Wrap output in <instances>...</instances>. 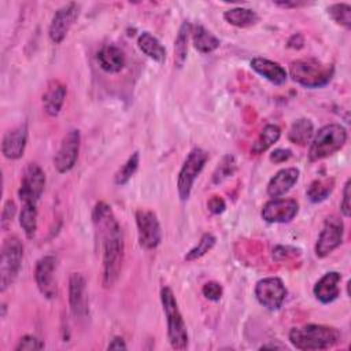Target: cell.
Here are the masks:
<instances>
[{
	"instance_id": "1",
	"label": "cell",
	"mask_w": 351,
	"mask_h": 351,
	"mask_svg": "<svg viewBox=\"0 0 351 351\" xmlns=\"http://www.w3.org/2000/svg\"><path fill=\"white\" fill-rule=\"evenodd\" d=\"M92 221L100 244L103 285L110 288L117 282L123 263L125 243L122 229L111 207L106 202L96 203L92 211Z\"/></svg>"
},
{
	"instance_id": "2",
	"label": "cell",
	"mask_w": 351,
	"mask_h": 351,
	"mask_svg": "<svg viewBox=\"0 0 351 351\" xmlns=\"http://www.w3.org/2000/svg\"><path fill=\"white\" fill-rule=\"evenodd\" d=\"M289 343L302 351H317V350H328L336 346L341 335L340 332L328 325L321 324H307L303 326L292 328L288 335Z\"/></svg>"
},
{
	"instance_id": "3",
	"label": "cell",
	"mask_w": 351,
	"mask_h": 351,
	"mask_svg": "<svg viewBox=\"0 0 351 351\" xmlns=\"http://www.w3.org/2000/svg\"><path fill=\"white\" fill-rule=\"evenodd\" d=\"M335 74V67L330 63H324L315 58L296 59L289 66L291 78L304 88H322L330 82Z\"/></svg>"
},
{
	"instance_id": "4",
	"label": "cell",
	"mask_w": 351,
	"mask_h": 351,
	"mask_svg": "<svg viewBox=\"0 0 351 351\" xmlns=\"http://www.w3.org/2000/svg\"><path fill=\"white\" fill-rule=\"evenodd\" d=\"M160 302L167 322L169 343L174 350H185L189 343L186 324L178 308L177 299L169 287L160 289Z\"/></svg>"
},
{
	"instance_id": "5",
	"label": "cell",
	"mask_w": 351,
	"mask_h": 351,
	"mask_svg": "<svg viewBox=\"0 0 351 351\" xmlns=\"http://www.w3.org/2000/svg\"><path fill=\"white\" fill-rule=\"evenodd\" d=\"M347 141V130L340 123H328L322 126L315 136L313 137L310 149H308V160L318 162L325 159L339 149Z\"/></svg>"
},
{
	"instance_id": "6",
	"label": "cell",
	"mask_w": 351,
	"mask_h": 351,
	"mask_svg": "<svg viewBox=\"0 0 351 351\" xmlns=\"http://www.w3.org/2000/svg\"><path fill=\"white\" fill-rule=\"evenodd\" d=\"M23 259V244L16 236L4 240L0 254V291L4 292L18 277Z\"/></svg>"
},
{
	"instance_id": "7",
	"label": "cell",
	"mask_w": 351,
	"mask_h": 351,
	"mask_svg": "<svg viewBox=\"0 0 351 351\" xmlns=\"http://www.w3.org/2000/svg\"><path fill=\"white\" fill-rule=\"evenodd\" d=\"M208 160V152L202 148H193L185 158L177 178V191L181 202H186L191 196L195 180L204 169Z\"/></svg>"
},
{
	"instance_id": "8",
	"label": "cell",
	"mask_w": 351,
	"mask_h": 351,
	"mask_svg": "<svg viewBox=\"0 0 351 351\" xmlns=\"http://www.w3.org/2000/svg\"><path fill=\"white\" fill-rule=\"evenodd\" d=\"M45 186V174L37 163H29L23 171L18 196L22 204H37Z\"/></svg>"
},
{
	"instance_id": "9",
	"label": "cell",
	"mask_w": 351,
	"mask_h": 351,
	"mask_svg": "<svg viewBox=\"0 0 351 351\" xmlns=\"http://www.w3.org/2000/svg\"><path fill=\"white\" fill-rule=\"evenodd\" d=\"M136 225L138 244L144 250H154L162 241V229L156 214L151 210L140 208L136 211Z\"/></svg>"
},
{
	"instance_id": "10",
	"label": "cell",
	"mask_w": 351,
	"mask_h": 351,
	"mask_svg": "<svg viewBox=\"0 0 351 351\" xmlns=\"http://www.w3.org/2000/svg\"><path fill=\"white\" fill-rule=\"evenodd\" d=\"M255 298L259 304L270 311H276L281 308L287 298V288L281 278L265 277L255 285Z\"/></svg>"
},
{
	"instance_id": "11",
	"label": "cell",
	"mask_w": 351,
	"mask_h": 351,
	"mask_svg": "<svg viewBox=\"0 0 351 351\" xmlns=\"http://www.w3.org/2000/svg\"><path fill=\"white\" fill-rule=\"evenodd\" d=\"M343 234H344L343 221L336 215L328 217L324 222L322 230L319 232L315 243V248H314L315 255L318 258L328 256L341 244Z\"/></svg>"
},
{
	"instance_id": "12",
	"label": "cell",
	"mask_w": 351,
	"mask_h": 351,
	"mask_svg": "<svg viewBox=\"0 0 351 351\" xmlns=\"http://www.w3.org/2000/svg\"><path fill=\"white\" fill-rule=\"evenodd\" d=\"M78 16H80V5L77 3H67L60 8H58L49 23V29H48L49 40L53 44H60L66 38L71 26L77 22Z\"/></svg>"
},
{
	"instance_id": "13",
	"label": "cell",
	"mask_w": 351,
	"mask_h": 351,
	"mask_svg": "<svg viewBox=\"0 0 351 351\" xmlns=\"http://www.w3.org/2000/svg\"><path fill=\"white\" fill-rule=\"evenodd\" d=\"M81 144V134L78 129H70L62 138L60 147L53 158V166L58 173L64 174L70 171L77 162Z\"/></svg>"
},
{
	"instance_id": "14",
	"label": "cell",
	"mask_w": 351,
	"mask_h": 351,
	"mask_svg": "<svg viewBox=\"0 0 351 351\" xmlns=\"http://www.w3.org/2000/svg\"><path fill=\"white\" fill-rule=\"evenodd\" d=\"M56 258L53 255L41 256L34 267V280L38 291L47 299H55L58 296V285L55 280Z\"/></svg>"
},
{
	"instance_id": "15",
	"label": "cell",
	"mask_w": 351,
	"mask_h": 351,
	"mask_svg": "<svg viewBox=\"0 0 351 351\" xmlns=\"http://www.w3.org/2000/svg\"><path fill=\"white\" fill-rule=\"evenodd\" d=\"M298 211L299 203L295 199L276 197L263 204L261 215L269 223H287L298 215Z\"/></svg>"
},
{
	"instance_id": "16",
	"label": "cell",
	"mask_w": 351,
	"mask_h": 351,
	"mask_svg": "<svg viewBox=\"0 0 351 351\" xmlns=\"http://www.w3.org/2000/svg\"><path fill=\"white\" fill-rule=\"evenodd\" d=\"M27 144V125L21 123L4 133L1 140V152L7 159L16 160L22 158Z\"/></svg>"
},
{
	"instance_id": "17",
	"label": "cell",
	"mask_w": 351,
	"mask_h": 351,
	"mask_svg": "<svg viewBox=\"0 0 351 351\" xmlns=\"http://www.w3.org/2000/svg\"><path fill=\"white\" fill-rule=\"evenodd\" d=\"M69 303L75 318H82L88 313L86 281L81 273H73L69 280Z\"/></svg>"
},
{
	"instance_id": "18",
	"label": "cell",
	"mask_w": 351,
	"mask_h": 351,
	"mask_svg": "<svg viewBox=\"0 0 351 351\" xmlns=\"http://www.w3.org/2000/svg\"><path fill=\"white\" fill-rule=\"evenodd\" d=\"M340 281L341 276L337 271L325 273L314 285L313 293L318 302L322 304H329L335 302L340 295Z\"/></svg>"
},
{
	"instance_id": "19",
	"label": "cell",
	"mask_w": 351,
	"mask_h": 351,
	"mask_svg": "<svg viewBox=\"0 0 351 351\" xmlns=\"http://www.w3.org/2000/svg\"><path fill=\"white\" fill-rule=\"evenodd\" d=\"M299 169L285 167L278 170L267 184V195L273 199L285 195L299 180Z\"/></svg>"
},
{
	"instance_id": "20",
	"label": "cell",
	"mask_w": 351,
	"mask_h": 351,
	"mask_svg": "<svg viewBox=\"0 0 351 351\" xmlns=\"http://www.w3.org/2000/svg\"><path fill=\"white\" fill-rule=\"evenodd\" d=\"M96 60L100 69L110 74L119 73L126 64V56L123 51L114 44L103 45L96 55Z\"/></svg>"
},
{
	"instance_id": "21",
	"label": "cell",
	"mask_w": 351,
	"mask_h": 351,
	"mask_svg": "<svg viewBox=\"0 0 351 351\" xmlns=\"http://www.w3.org/2000/svg\"><path fill=\"white\" fill-rule=\"evenodd\" d=\"M250 64L255 73H258L261 77L266 78L274 85H282L288 78L287 70L280 63L273 62L270 59L258 56V58H254Z\"/></svg>"
},
{
	"instance_id": "22",
	"label": "cell",
	"mask_w": 351,
	"mask_h": 351,
	"mask_svg": "<svg viewBox=\"0 0 351 351\" xmlns=\"http://www.w3.org/2000/svg\"><path fill=\"white\" fill-rule=\"evenodd\" d=\"M66 93H67L66 85L62 84L60 81L52 80L48 84L43 95V106H44V111L49 117H56L60 112L66 99Z\"/></svg>"
},
{
	"instance_id": "23",
	"label": "cell",
	"mask_w": 351,
	"mask_h": 351,
	"mask_svg": "<svg viewBox=\"0 0 351 351\" xmlns=\"http://www.w3.org/2000/svg\"><path fill=\"white\" fill-rule=\"evenodd\" d=\"M191 36L195 49H197L200 53L214 52L221 44L219 38L202 25H192Z\"/></svg>"
},
{
	"instance_id": "24",
	"label": "cell",
	"mask_w": 351,
	"mask_h": 351,
	"mask_svg": "<svg viewBox=\"0 0 351 351\" xmlns=\"http://www.w3.org/2000/svg\"><path fill=\"white\" fill-rule=\"evenodd\" d=\"M137 47L140 51L147 55L149 59L155 62H165L166 59V49L162 43L149 32H143L137 38Z\"/></svg>"
},
{
	"instance_id": "25",
	"label": "cell",
	"mask_w": 351,
	"mask_h": 351,
	"mask_svg": "<svg viewBox=\"0 0 351 351\" xmlns=\"http://www.w3.org/2000/svg\"><path fill=\"white\" fill-rule=\"evenodd\" d=\"M223 19L236 27H250L256 25L259 21L258 14L251 10V8H244V7H234L230 10H226L223 12Z\"/></svg>"
},
{
	"instance_id": "26",
	"label": "cell",
	"mask_w": 351,
	"mask_h": 351,
	"mask_svg": "<svg viewBox=\"0 0 351 351\" xmlns=\"http://www.w3.org/2000/svg\"><path fill=\"white\" fill-rule=\"evenodd\" d=\"M191 29H192V23H189L188 21H184L174 40V63L178 69H181L186 62L188 40L191 36Z\"/></svg>"
},
{
	"instance_id": "27",
	"label": "cell",
	"mask_w": 351,
	"mask_h": 351,
	"mask_svg": "<svg viewBox=\"0 0 351 351\" xmlns=\"http://www.w3.org/2000/svg\"><path fill=\"white\" fill-rule=\"evenodd\" d=\"M314 136V125L307 118L296 119L289 130H288V140L298 145H306Z\"/></svg>"
},
{
	"instance_id": "28",
	"label": "cell",
	"mask_w": 351,
	"mask_h": 351,
	"mask_svg": "<svg viewBox=\"0 0 351 351\" xmlns=\"http://www.w3.org/2000/svg\"><path fill=\"white\" fill-rule=\"evenodd\" d=\"M333 188H335V180L332 177L317 178L307 186L306 195L311 203H321L332 193Z\"/></svg>"
},
{
	"instance_id": "29",
	"label": "cell",
	"mask_w": 351,
	"mask_h": 351,
	"mask_svg": "<svg viewBox=\"0 0 351 351\" xmlns=\"http://www.w3.org/2000/svg\"><path fill=\"white\" fill-rule=\"evenodd\" d=\"M281 136V129L277 126V125H273V123H269L266 125L262 132L259 133L258 138L254 141L252 147H251V151L256 155L265 152L266 149H269L274 143L278 141Z\"/></svg>"
},
{
	"instance_id": "30",
	"label": "cell",
	"mask_w": 351,
	"mask_h": 351,
	"mask_svg": "<svg viewBox=\"0 0 351 351\" xmlns=\"http://www.w3.org/2000/svg\"><path fill=\"white\" fill-rule=\"evenodd\" d=\"M19 223L27 239H33L37 230V204H22Z\"/></svg>"
},
{
	"instance_id": "31",
	"label": "cell",
	"mask_w": 351,
	"mask_h": 351,
	"mask_svg": "<svg viewBox=\"0 0 351 351\" xmlns=\"http://www.w3.org/2000/svg\"><path fill=\"white\" fill-rule=\"evenodd\" d=\"M138 165H140V154L136 151L133 152L128 160L119 167V170L115 173L114 176V182L117 185H125L129 182V180L134 176V173L137 171L138 169Z\"/></svg>"
},
{
	"instance_id": "32",
	"label": "cell",
	"mask_w": 351,
	"mask_h": 351,
	"mask_svg": "<svg viewBox=\"0 0 351 351\" xmlns=\"http://www.w3.org/2000/svg\"><path fill=\"white\" fill-rule=\"evenodd\" d=\"M215 243H217V237L213 233H204L200 237V240L197 241V244L186 252L185 261H188V262L197 261L199 258L204 256L208 251H211L213 247L215 245Z\"/></svg>"
},
{
	"instance_id": "33",
	"label": "cell",
	"mask_w": 351,
	"mask_h": 351,
	"mask_svg": "<svg viewBox=\"0 0 351 351\" xmlns=\"http://www.w3.org/2000/svg\"><path fill=\"white\" fill-rule=\"evenodd\" d=\"M328 15L332 21L346 29L351 27V5L347 3H336L328 7Z\"/></svg>"
},
{
	"instance_id": "34",
	"label": "cell",
	"mask_w": 351,
	"mask_h": 351,
	"mask_svg": "<svg viewBox=\"0 0 351 351\" xmlns=\"http://www.w3.org/2000/svg\"><path fill=\"white\" fill-rule=\"evenodd\" d=\"M236 171V159L232 155H225L222 160L218 163L213 173V182L214 184H221L226 178L232 177Z\"/></svg>"
},
{
	"instance_id": "35",
	"label": "cell",
	"mask_w": 351,
	"mask_h": 351,
	"mask_svg": "<svg viewBox=\"0 0 351 351\" xmlns=\"http://www.w3.org/2000/svg\"><path fill=\"white\" fill-rule=\"evenodd\" d=\"M44 348V343L33 336V335H25L23 337H21L19 343L15 347V351H32V350H43Z\"/></svg>"
},
{
	"instance_id": "36",
	"label": "cell",
	"mask_w": 351,
	"mask_h": 351,
	"mask_svg": "<svg viewBox=\"0 0 351 351\" xmlns=\"http://www.w3.org/2000/svg\"><path fill=\"white\" fill-rule=\"evenodd\" d=\"M222 292H223L222 285L217 281H208L202 288L203 296L211 302H218L222 298Z\"/></svg>"
},
{
	"instance_id": "37",
	"label": "cell",
	"mask_w": 351,
	"mask_h": 351,
	"mask_svg": "<svg viewBox=\"0 0 351 351\" xmlns=\"http://www.w3.org/2000/svg\"><path fill=\"white\" fill-rule=\"evenodd\" d=\"M16 213V204L14 200L8 199L3 207V213H1V228L5 230L8 229L10 223L12 222V218Z\"/></svg>"
},
{
	"instance_id": "38",
	"label": "cell",
	"mask_w": 351,
	"mask_h": 351,
	"mask_svg": "<svg viewBox=\"0 0 351 351\" xmlns=\"http://www.w3.org/2000/svg\"><path fill=\"white\" fill-rule=\"evenodd\" d=\"M350 189H351V180L347 178L344 188H343V200L340 203V211L346 218H348L351 215V203H350L351 192H350Z\"/></svg>"
},
{
	"instance_id": "39",
	"label": "cell",
	"mask_w": 351,
	"mask_h": 351,
	"mask_svg": "<svg viewBox=\"0 0 351 351\" xmlns=\"http://www.w3.org/2000/svg\"><path fill=\"white\" fill-rule=\"evenodd\" d=\"M207 208H208V211L211 213V214H215V215H218V214H222L223 211H225V208H226V203H225V200L221 197V196H211L210 199H208V202H207Z\"/></svg>"
},
{
	"instance_id": "40",
	"label": "cell",
	"mask_w": 351,
	"mask_h": 351,
	"mask_svg": "<svg viewBox=\"0 0 351 351\" xmlns=\"http://www.w3.org/2000/svg\"><path fill=\"white\" fill-rule=\"evenodd\" d=\"M291 156H292V152L289 149H287V148H277V149L271 151L269 159L273 163H282V162L289 160Z\"/></svg>"
},
{
	"instance_id": "41",
	"label": "cell",
	"mask_w": 351,
	"mask_h": 351,
	"mask_svg": "<svg viewBox=\"0 0 351 351\" xmlns=\"http://www.w3.org/2000/svg\"><path fill=\"white\" fill-rule=\"evenodd\" d=\"M126 348L128 347H126L125 340L122 337H119V336L112 337V340L107 346V350H126Z\"/></svg>"
},
{
	"instance_id": "42",
	"label": "cell",
	"mask_w": 351,
	"mask_h": 351,
	"mask_svg": "<svg viewBox=\"0 0 351 351\" xmlns=\"http://www.w3.org/2000/svg\"><path fill=\"white\" fill-rule=\"evenodd\" d=\"M276 4L280 5V7L289 8V7H300V5H304L306 3H298V1H277Z\"/></svg>"
},
{
	"instance_id": "43",
	"label": "cell",
	"mask_w": 351,
	"mask_h": 351,
	"mask_svg": "<svg viewBox=\"0 0 351 351\" xmlns=\"http://www.w3.org/2000/svg\"><path fill=\"white\" fill-rule=\"evenodd\" d=\"M261 348H285L284 346H281V344H263Z\"/></svg>"
}]
</instances>
